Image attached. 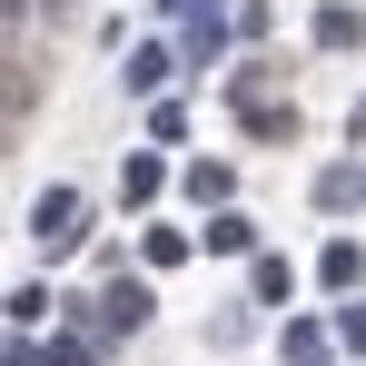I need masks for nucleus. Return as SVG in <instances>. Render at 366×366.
Masks as SVG:
<instances>
[{
    "instance_id": "7ed1b4c3",
    "label": "nucleus",
    "mask_w": 366,
    "mask_h": 366,
    "mask_svg": "<svg viewBox=\"0 0 366 366\" xmlns=\"http://www.w3.org/2000/svg\"><path fill=\"white\" fill-rule=\"evenodd\" d=\"M159 188H169V169H159V159H129V169H119V198H129V208H149Z\"/></svg>"
},
{
    "instance_id": "39448f33",
    "label": "nucleus",
    "mask_w": 366,
    "mask_h": 366,
    "mask_svg": "<svg viewBox=\"0 0 366 366\" xmlns=\"http://www.w3.org/2000/svg\"><path fill=\"white\" fill-rule=\"evenodd\" d=\"M208 247H218V257H238V247H257V228H247L238 208H218V218H208Z\"/></svg>"
},
{
    "instance_id": "f03ea898",
    "label": "nucleus",
    "mask_w": 366,
    "mask_h": 366,
    "mask_svg": "<svg viewBox=\"0 0 366 366\" xmlns=\"http://www.w3.org/2000/svg\"><path fill=\"white\" fill-rule=\"evenodd\" d=\"M99 317H109V327H149V287H139V277H119V287L99 297Z\"/></svg>"
},
{
    "instance_id": "0eeeda50",
    "label": "nucleus",
    "mask_w": 366,
    "mask_h": 366,
    "mask_svg": "<svg viewBox=\"0 0 366 366\" xmlns=\"http://www.w3.org/2000/svg\"><path fill=\"white\" fill-rule=\"evenodd\" d=\"M129 89H139V99L169 89V50H129Z\"/></svg>"
},
{
    "instance_id": "6e6552de",
    "label": "nucleus",
    "mask_w": 366,
    "mask_h": 366,
    "mask_svg": "<svg viewBox=\"0 0 366 366\" xmlns=\"http://www.w3.org/2000/svg\"><path fill=\"white\" fill-rule=\"evenodd\" d=\"M337 337H347V347H366V307H347V317H337Z\"/></svg>"
},
{
    "instance_id": "423d86ee",
    "label": "nucleus",
    "mask_w": 366,
    "mask_h": 366,
    "mask_svg": "<svg viewBox=\"0 0 366 366\" xmlns=\"http://www.w3.org/2000/svg\"><path fill=\"white\" fill-rule=\"evenodd\" d=\"M357 267H366V257H357V238H337L327 257H317V277H327V287H357Z\"/></svg>"
},
{
    "instance_id": "9d476101",
    "label": "nucleus",
    "mask_w": 366,
    "mask_h": 366,
    "mask_svg": "<svg viewBox=\"0 0 366 366\" xmlns=\"http://www.w3.org/2000/svg\"><path fill=\"white\" fill-rule=\"evenodd\" d=\"M0 366H30V357H20V347H0Z\"/></svg>"
},
{
    "instance_id": "f257e3e1",
    "label": "nucleus",
    "mask_w": 366,
    "mask_h": 366,
    "mask_svg": "<svg viewBox=\"0 0 366 366\" xmlns=\"http://www.w3.org/2000/svg\"><path fill=\"white\" fill-rule=\"evenodd\" d=\"M79 218H89L79 188H40V198H30V238H40V247H69V238H79Z\"/></svg>"
},
{
    "instance_id": "1a4fd4ad",
    "label": "nucleus",
    "mask_w": 366,
    "mask_h": 366,
    "mask_svg": "<svg viewBox=\"0 0 366 366\" xmlns=\"http://www.w3.org/2000/svg\"><path fill=\"white\" fill-rule=\"evenodd\" d=\"M20 10H30V0H0V20H20Z\"/></svg>"
},
{
    "instance_id": "20e7f679",
    "label": "nucleus",
    "mask_w": 366,
    "mask_h": 366,
    "mask_svg": "<svg viewBox=\"0 0 366 366\" xmlns=\"http://www.w3.org/2000/svg\"><path fill=\"white\" fill-rule=\"evenodd\" d=\"M228 188H238V179H228L218 159H198V169H188V198H198V208H228Z\"/></svg>"
}]
</instances>
